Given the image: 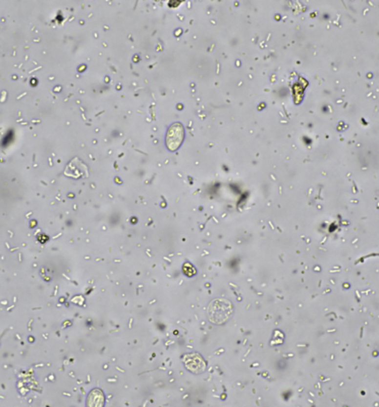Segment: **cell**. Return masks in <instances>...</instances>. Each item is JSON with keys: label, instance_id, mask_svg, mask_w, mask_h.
I'll list each match as a JSON object with an SVG mask.
<instances>
[{"label": "cell", "instance_id": "cell-2", "mask_svg": "<svg viewBox=\"0 0 379 407\" xmlns=\"http://www.w3.org/2000/svg\"><path fill=\"white\" fill-rule=\"evenodd\" d=\"M185 130L184 126L180 122L173 123L168 130L167 135V146L170 151H174L179 148L184 140Z\"/></svg>", "mask_w": 379, "mask_h": 407}, {"label": "cell", "instance_id": "cell-3", "mask_svg": "<svg viewBox=\"0 0 379 407\" xmlns=\"http://www.w3.org/2000/svg\"><path fill=\"white\" fill-rule=\"evenodd\" d=\"M104 401L103 394L100 390H94L90 394L88 398V405L89 406H102Z\"/></svg>", "mask_w": 379, "mask_h": 407}, {"label": "cell", "instance_id": "cell-4", "mask_svg": "<svg viewBox=\"0 0 379 407\" xmlns=\"http://www.w3.org/2000/svg\"><path fill=\"white\" fill-rule=\"evenodd\" d=\"M184 272H185L186 275H188V276H190V277L196 274V270L194 269V267L191 264H189V263H187V264L184 265Z\"/></svg>", "mask_w": 379, "mask_h": 407}, {"label": "cell", "instance_id": "cell-1", "mask_svg": "<svg viewBox=\"0 0 379 407\" xmlns=\"http://www.w3.org/2000/svg\"><path fill=\"white\" fill-rule=\"evenodd\" d=\"M233 314V306L231 302L224 298H217L212 301L207 307L208 319L215 325H222L227 323Z\"/></svg>", "mask_w": 379, "mask_h": 407}]
</instances>
